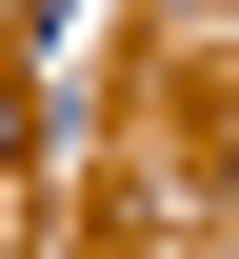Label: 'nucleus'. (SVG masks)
I'll list each match as a JSON object with an SVG mask.
<instances>
[{
	"instance_id": "obj_1",
	"label": "nucleus",
	"mask_w": 239,
	"mask_h": 259,
	"mask_svg": "<svg viewBox=\"0 0 239 259\" xmlns=\"http://www.w3.org/2000/svg\"><path fill=\"white\" fill-rule=\"evenodd\" d=\"M0 160H20V100H0Z\"/></svg>"
}]
</instances>
